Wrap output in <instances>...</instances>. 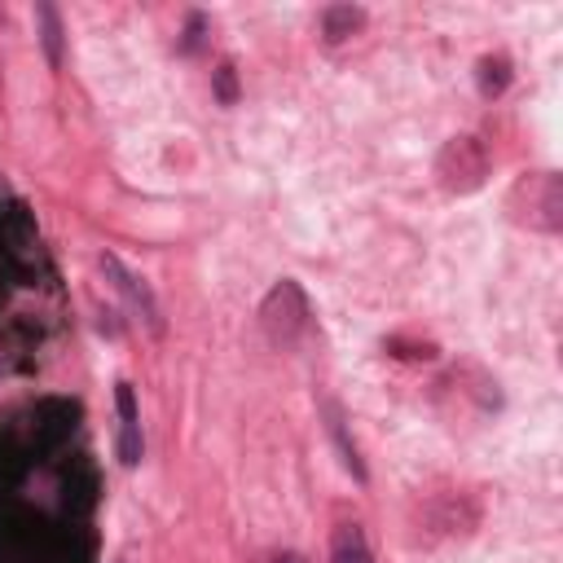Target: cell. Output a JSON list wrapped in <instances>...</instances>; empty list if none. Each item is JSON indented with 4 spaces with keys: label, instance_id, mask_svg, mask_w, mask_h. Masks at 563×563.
I'll return each mask as SVG.
<instances>
[{
    "label": "cell",
    "instance_id": "cell-7",
    "mask_svg": "<svg viewBox=\"0 0 563 563\" xmlns=\"http://www.w3.org/2000/svg\"><path fill=\"white\" fill-rule=\"evenodd\" d=\"M330 563H374L369 545H365V532L356 523H343L330 541Z\"/></svg>",
    "mask_w": 563,
    "mask_h": 563
},
{
    "label": "cell",
    "instance_id": "cell-12",
    "mask_svg": "<svg viewBox=\"0 0 563 563\" xmlns=\"http://www.w3.org/2000/svg\"><path fill=\"white\" fill-rule=\"evenodd\" d=\"M273 563H308V559H303V554H277Z\"/></svg>",
    "mask_w": 563,
    "mask_h": 563
},
{
    "label": "cell",
    "instance_id": "cell-10",
    "mask_svg": "<svg viewBox=\"0 0 563 563\" xmlns=\"http://www.w3.org/2000/svg\"><path fill=\"white\" fill-rule=\"evenodd\" d=\"M330 435H334L339 449H343V466H347L356 479H365V466H361V457H356V444H347V435H343V418H339V409H330Z\"/></svg>",
    "mask_w": 563,
    "mask_h": 563
},
{
    "label": "cell",
    "instance_id": "cell-3",
    "mask_svg": "<svg viewBox=\"0 0 563 563\" xmlns=\"http://www.w3.org/2000/svg\"><path fill=\"white\" fill-rule=\"evenodd\" d=\"M435 176H440L444 189H457V194L479 189L484 176H488V154H484V145H479L475 136H453V141L440 150V158H435Z\"/></svg>",
    "mask_w": 563,
    "mask_h": 563
},
{
    "label": "cell",
    "instance_id": "cell-5",
    "mask_svg": "<svg viewBox=\"0 0 563 563\" xmlns=\"http://www.w3.org/2000/svg\"><path fill=\"white\" fill-rule=\"evenodd\" d=\"M114 405H119V462L123 466H136L141 462V413H136V396H132V383H119L114 387Z\"/></svg>",
    "mask_w": 563,
    "mask_h": 563
},
{
    "label": "cell",
    "instance_id": "cell-2",
    "mask_svg": "<svg viewBox=\"0 0 563 563\" xmlns=\"http://www.w3.org/2000/svg\"><path fill=\"white\" fill-rule=\"evenodd\" d=\"M260 321H264V334L277 343V347H290L299 334H303V325H308V299H303V290H299V282H277L268 295H264V303H260Z\"/></svg>",
    "mask_w": 563,
    "mask_h": 563
},
{
    "label": "cell",
    "instance_id": "cell-1",
    "mask_svg": "<svg viewBox=\"0 0 563 563\" xmlns=\"http://www.w3.org/2000/svg\"><path fill=\"white\" fill-rule=\"evenodd\" d=\"M510 211L519 224L537 233H559L563 229V180L554 172H528L510 194Z\"/></svg>",
    "mask_w": 563,
    "mask_h": 563
},
{
    "label": "cell",
    "instance_id": "cell-11",
    "mask_svg": "<svg viewBox=\"0 0 563 563\" xmlns=\"http://www.w3.org/2000/svg\"><path fill=\"white\" fill-rule=\"evenodd\" d=\"M216 92H220V101H224V106L238 97V84H233V66H229V62L216 70Z\"/></svg>",
    "mask_w": 563,
    "mask_h": 563
},
{
    "label": "cell",
    "instance_id": "cell-6",
    "mask_svg": "<svg viewBox=\"0 0 563 563\" xmlns=\"http://www.w3.org/2000/svg\"><path fill=\"white\" fill-rule=\"evenodd\" d=\"M365 26V9L361 4H330L325 13H321V35H325V44H343L347 35H356Z\"/></svg>",
    "mask_w": 563,
    "mask_h": 563
},
{
    "label": "cell",
    "instance_id": "cell-8",
    "mask_svg": "<svg viewBox=\"0 0 563 563\" xmlns=\"http://www.w3.org/2000/svg\"><path fill=\"white\" fill-rule=\"evenodd\" d=\"M35 22H40L44 57H48V66L57 70V66H62V13H57L48 0H40V4H35Z\"/></svg>",
    "mask_w": 563,
    "mask_h": 563
},
{
    "label": "cell",
    "instance_id": "cell-4",
    "mask_svg": "<svg viewBox=\"0 0 563 563\" xmlns=\"http://www.w3.org/2000/svg\"><path fill=\"white\" fill-rule=\"evenodd\" d=\"M101 264V273L110 277V286L123 295V303H128V312L150 330V334H163V308H158V299H154V290L145 286V277H136L132 268H123V260L119 255H101L97 260Z\"/></svg>",
    "mask_w": 563,
    "mask_h": 563
},
{
    "label": "cell",
    "instance_id": "cell-9",
    "mask_svg": "<svg viewBox=\"0 0 563 563\" xmlns=\"http://www.w3.org/2000/svg\"><path fill=\"white\" fill-rule=\"evenodd\" d=\"M506 84H510V62L506 57H479V92L501 97Z\"/></svg>",
    "mask_w": 563,
    "mask_h": 563
}]
</instances>
